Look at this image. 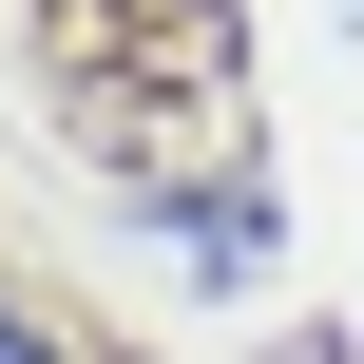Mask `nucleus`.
<instances>
[{
  "label": "nucleus",
  "mask_w": 364,
  "mask_h": 364,
  "mask_svg": "<svg viewBox=\"0 0 364 364\" xmlns=\"http://www.w3.org/2000/svg\"><path fill=\"white\" fill-rule=\"evenodd\" d=\"M0 364H58V346H38V326H19V307H0Z\"/></svg>",
  "instance_id": "1"
}]
</instances>
